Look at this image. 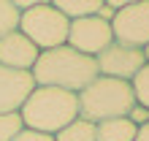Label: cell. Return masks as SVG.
<instances>
[{
	"mask_svg": "<svg viewBox=\"0 0 149 141\" xmlns=\"http://www.w3.org/2000/svg\"><path fill=\"white\" fill-rule=\"evenodd\" d=\"M57 11L65 16L68 22H76V19H87V16H95L100 11L103 0H57Z\"/></svg>",
	"mask_w": 149,
	"mask_h": 141,
	"instance_id": "11",
	"label": "cell"
},
{
	"mask_svg": "<svg viewBox=\"0 0 149 141\" xmlns=\"http://www.w3.org/2000/svg\"><path fill=\"white\" fill-rule=\"evenodd\" d=\"M24 130V122H22V114L14 111V114H0V141H14Z\"/></svg>",
	"mask_w": 149,
	"mask_h": 141,
	"instance_id": "14",
	"label": "cell"
},
{
	"mask_svg": "<svg viewBox=\"0 0 149 141\" xmlns=\"http://www.w3.org/2000/svg\"><path fill=\"white\" fill-rule=\"evenodd\" d=\"M19 11H16V6L11 0H0V38L14 30H19Z\"/></svg>",
	"mask_w": 149,
	"mask_h": 141,
	"instance_id": "13",
	"label": "cell"
},
{
	"mask_svg": "<svg viewBox=\"0 0 149 141\" xmlns=\"http://www.w3.org/2000/svg\"><path fill=\"white\" fill-rule=\"evenodd\" d=\"M127 119L133 122L136 128H144V125H149V109H144V106H133L130 109V114H127Z\"/></svg>",
	"mask_w": 149,
	"mask_h": 141,
	"instance_id": "16",
	"label": "cell"
},
{
	"mask_svg": "<svg viewBox=\"0 0 149 141\" xmlns=\"http://www.w3.org/2000/svg\"><path fill=\"white\" fill-rule=\"evenodd\" d=\"M30 73L36 79V87H54V90H65L73 95L87 90L100 76L95 57L81 54V52L71 49L68 43L49 49V52H41Z\"/></svg>",
	"mask_w": 149,
	"mask_h": 141,
	"instance_id": "1",
	"label": "cell"
},
{
	"mask_svg": "<svg viewBox=\"0 0 149 141\" xmlns=\"http://www.w3.org/2000/svg\"><path fill=\"white\" fill-rule=\"evenodd\" d=\"M68 30L71 22L57 11L54 3H33L27 11L19 16V33L38 46V52H49L68 43Z\"/></svg>",
	"mask_w": 149,
	"mask_h": 141,
	"instance_id": "4",
	"label": "cell"
},
{
	"mask_svg": "<svg viewBox=\"0 0 149 141\" xmlns=\"http://www.w3.org/2000/svg\"><path fill=\"white\" fill-rule=\"evenodd\" d=\"M14 141H54V136H46V133H38V130H27L24 128Z\"/></svg>",
	"mask_w": 149,
	"mask_h": 141,
	"instance_id": "17",
	"label": "cell"
},
{
	"mask_svg": "<svg viewBox=\"0 0 149 141\" xmlns=\"http://www.w3.org/2000/svg\"><path fill=\"white\" fill-rule=\"evenodd\" d=\"M136 130L138 128L127 117L106 119V122H100V125H95V141H133Z\"/></svg>",
	"mask_w": 149,
	"mask_h": 141,
	"instance_id": "10",
	"label": "cell"
},
{
	"mask_svg": "<svg viewBox=\"0 0 149 141\" xmlns=\"http://www.w3.org/2000/svg\"><path fill=\"white\" fill-rule=\"evenodd\" d=\"M141 52H144V60H146V63H149V43H146V46H144Z\"/></svg>",
	"mask_w": 149,
	"mask_h": 141,
	"instance_id": "19",
	"label": "cell"
},
{
	"mask_svg": "<svg viewBox=\"0 0 149 141\" xmlns=\"http://www.w3.org/2000/svg\"><path fill=\"white\" fill-rule=\"evenodd\" d=\"M130 87H133V95H136V103L144 106V109H149V63L138 70V76L130 82Z\"/></svg>",
	"mask_w": 149,
	"mask_h": 141,
	"instance_id": "15",
	"label": "cell"
},
{
	"mask_svg": "<svg viewBox=\"0 0 149 141\" xmlns=\"http://www.w3.org/2000/svg\"><path fill=\"white\" fill-rule=\"evenodd\" d=\"M33 90H36V79L30 70H14L0 65V114L22 111Z\"/></svg>",
	"mask_w": 149,
	"mask_h": 141,
	"instance_id": "8",
	"label": "cell"
},
{
	"mask_svg": "<svg viewBox=\"0 0 149 141\" xmlns=\"http://www.w3.org/2000/svg\"><path fill=\"white\" fill-rule=\"evenodd\" d=\"M19 114L27 130L57 136L63 128L79 119V98L73 92L54 90V87H36Z\"/></svg>",
	"mask_w": 149,
	"mask_h": 141,
	"instance_id": "2",
	"label": "cell"
},
{
	"mask_svg": "<svg viewBox=\"0 0 149 141\" xmlns=\"http://www.w3.org/2000/svg\"><path fill=\"white\" fill-rule=\"evenodd\" d=\"M54 141H95V125L87 119H73L68 128H63L54 136Z\"/></svg>",
	"mask_w": 149,
	"mask_h": 141,
	"instance_id": "12",
	"label": "cell"
},
{
	"mask_svg": "<svg viewBox=\"0 0 149 141\" xmlns=\"http://www.w3.org/2000/svg\"><path fill=\"white\" fill-rule=\"evenodd\" d=\"M114 41L130 49H144L149 43V0L125 3L122 11L111 19Z\"/></svg>",
	"mask_w": 149,
	"mask_h": 141,
	"instance_id": "5",
	"label": "cell"
},
{
	"mask_svg": "<svg viewBox=\"0 0 149 141\" xmlns=\"http://www.w3.org/2000/svg\"><path fill=\"white\" fill-rule=\"evenodd\" d=\"M95 63H98L100 76L119 79V82H133L138 76V70L146 65V60H144L141 49H130V46H122V43L114 41L106 52H100L95 57Z\"/></svg>",
	"mask_w": 149,
	"mask_h": 141,
	"instance_id": "7",
	"label": "cell"
},
{
	"mask_svg": "<svg viewBox=\"0 0 149 141\" xmlns=\"http://www.w3.org/2000/svg\"><path fill=\"white\" fill-rule=\"evenodd\" d=\"M111 43H114L111 22H103L100 16H87V19L71 22V30H68V46L71 49L81 52L87 57H98Z\"/></svg>",
	"mask_w": 149,
	"mask_h": 141,
	"instance_id": "6",
	"label": "cell"
},
{
	"mask_svg": "<svg viewBox=\"0 0 149 141\" xmlns=\"http://www.w3.org/2000/svg\"><path fill=\"white\" fill-rule=\"evenodd\" d=\"M38 46L33 43L24 33L14 30L0 38V65L3 68H14V70H33L38 60Z\"/></svg>",
	"mask_w": 149,
	"mask_h": 141,
	"instance_id": "9",
	"label": "cell"
},
{
	"mask_svg": "<svg viewBox=\"0 0 149 141\" xmlns=\"http://www.w3.org/2000/svg\"><path fill=\"white\" fill-rule=\"evenodd\" d=\"M133 141H149V125L138 128V130H136V138H133Z\"/></svg>",
	"mask_w": 149,
	"mask_h": 141,
	"instance_id": "18",
	"label": "cell"
},
{
	"mask_svg": "<svg viewBox=\"0 0 149 141\" xmlns=\"http://www.w3.org/2000/svg\"><path fill=\"white\" fill-rule=\"evenodd\" d=\"M76 98H79V117L92 122V125L127 117L130 109L136 106L130 82H119V79H109V76H98Z\"/></svg>",
	"mask_w": 149,
	"mask_h": 141,
	"instance_id": "3",
	"label": "cell"
}]
</instances>
